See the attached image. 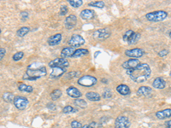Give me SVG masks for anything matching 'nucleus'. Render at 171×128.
<instances>
[{"instance_id":"obj_16","label":"nucleus","mask_w":171,"mask_h":128,"mask_svg":"<svg viewBox=\"0 0 171 128\" xmlns=\"http://www.w3.org/2000/svg\"><path fill=\"white\" fill-rule=\"evenodd\" d=\"M152 89L149 86H140L137 90V95L140 96H151Z\"/></svg>"},{"instance_id":"obj_7","label":"nucleus","mask_w":171,"mask_h":128,"mask_svg":"<svg viewBox=\"0 0 171 128\" xmlns=\"http://www.w3.org/2000/svg\"><path fill=\"white\" fill-rule=\"evenodd\" d=\"M49 67H64V68H67V67L69 66V62L68 61L67 58L63 57H59L56 58L54 60H52L48 63Z\"/></svg>"},{"instance_id":"obj_9","label":"nucleus","mask_w":171,"mask_h":128,"mask_svg":"<svg viewBox=\"0 0 171 128\" xmlns=\"http://www.w3.org/2000/svg\"><path fill=\"white\" fill-rule=\"evenodd\" d=\"M124 53L128 57L138 59L139 57H142L145 55V51L141 48H133L130 49V50H126Z\"/></svg>"},{"instance_id":"obj_33","label":"nucleus","mask_w":171,"mask_h":128,"mask_svg":"<svg viewBox=\"0 0 171 128\" xmlns=\"http://www.w3.org/2000/svg\"><path fill=\"white\" fill-rule=\"evenodd\" d=\"M77 112V109H74V107H72L70 105L65 106L64 108L63 109V114H73V113Z\"/></svg>"},{"instance_id":"obj_11","label":"nucleus","mask_w":171,"mask_h":128,"mask_svg":"<svg viewBox=\"0 0 171 128\" xmlns=\"http://www.w3.org/2000/svg\"><path fill=\"white\" fill-rule=\"evenodd\" d=\"M77 24V16L75 15H69L65 18L64 26L68 30L73 29Z\"/></svg>"},{"instance_id":"obj_40","label":"nucleus","mask_w":171,"mask_h":128,"mask_svg":"<svg viewBox=\"0 0 171 128\" xmlns=\"http://www.w3.org/2000/svg\"><path fill=\"white\" fill-rule=\"evenodd\" d=\"M168 54V50H166V49H163V50H162L161 51L158 52V56H159L160 57H166Z\"/></svg>"},{"instance_id":"obj_12","label":"nucleus","mask_w":171,"mask_h":128,"mask_svg":"<svg viewBox=\"0 0 171 128\" xmlns=\"http://www.w3.org/2000/svg\"><path fill=\"white\" fill-rule=\"evenodd\" d=\"M52 69V73L50 74V79L52 80H57L58 78H60L67 71V69L64 67H53Z\"/></svg>"},{"instance_id":"obj_31","label":"nucleus","mask_w":171,"mask_h":128,"mask_svg":"<svg viewBox=\"0 0 171 128\" xmlns=\"http://www.w3.org/2000/svg\"><path fill=\"white\" fill-rule=\"evenodd\" d=\"M68 3L71 5L73 8H79L83 4V1L82 0H68Z\"/></svg>"},{"instance_id":"obj_41","label":"nucleus","mask_w":171,"mask_h":128,"mask_svg":"<svg viewBox=\"0 0 171 128\" xmlns=\"http://www.w3.org/2000/svg\"><path fill=\"white\" fill-rule=\"evenodd\" d=\"M47 109H49L50 110L55 111L56 109H57V107H56L55 103H53V102H49L48 104H47Z\"/></svg>"},{"instance_id":"obj_42","label":"nucleus","mask_w":171,"mask_h":128,"mask_svg":"<svg viewBox=\"0 0 171 128\" xmlns=\"http://www.w3.org/2000/svg\"><path fill=\"white\" fill-rule=\"evenodd\" d=\"M6 54V51L4 48H0V60L2 61L4 57V56Z\"/></svg>"},{"instance_id":"obj_36","label":"nucleus","mask_w":171,"mask_h":128,"mask_svg":"<svg viewBox=\"0 0 171 128\" xmlns=\"http://www.w3.org/2000/svg\"><path fill=\"white\" fill-rule=\"evenodd\" d=\"M103 98H111L112 97V92L110 89H106L103 93V96H102Z\"/></svg>"},{"instance_id":"obj_23","label":"nucleus","mask_w":171,"mask_h":128,"mask_svg":"<svg viewBox=\"0 0 171 128\" xmlns=\"http://www.w3.org/2000/svg\"><path fill=\"white\" fill-rule=\"evenodd\" d=\"M140 37H141V34H140V33L134 32L133 33V35L130 37V38H129L128 40V42H127V43H128L129 45H135V44H137V43H138V41L139 40Z\"/></svg>"},{"instance_id":"obj_15","label":"nucleus","mask_w":171,"mask_h":128,"mask_svg":"<svg viewBox=\"0 0 171 128\" xmlns=\"http://www.w3.org/2000/svg\"><path fill=\"white\" fill-rule=\"evenodd\" d=\"M62 38H63V37H62L61 33H56L48 38L47 43L50 46H56L61 43Z\"/></svg>"},{"instance_id":"obj_1","label":"nucleus","mask_w":171,"mask_h":128,"mask_svg":"<svg viewBox=\"0 0 171 128\" xmlns=\"http://www.w3.org/2000/svg\"><path fill=\"white\" fill-rule=\"evenodd\" d=\"M126 73L135 83H143L151 77L152 69L147 63H140L134 68L126 70Z\"/></svg>"},{"instance_id":"obj_20","label":"nucleus","mask_w":171,"mask_h":128,"mask_svg":"<svg viewBox=\"0 0 171 128\" xmlns=\"http://www.w3.org/2000/svg\"><path fill=\"white\" fill-rule=\"evenodd\" d=\"M156 117L159 120H165L171 117V109H165L159 110L156 113Z\"/></svg>"},{"instance_id":"obj_46","label":"nucleus","mask_w":171,"mask_h":128,"mask_svg":"<svg viewBox=\"0 0 171 128\" xmlns=\"http://www.w3.org/2000/svg\"><path fill=\"white\" fill-rule=\"evenodd\" d=\"M102 82H104V84H107V80H105V79H103V80H102Z\"/></svg>"},{"instance_id":"obj_30","label":"nucleus","mask_w":171,"mask_h":128,"mask_svg":"<svg viewBox=\"0 0 171 128\" xmlns=\"http://www.w3.org/2000/svg\"><path fill=\"white\" fill-rule=\"evenodd\" d=\"M81 74V72L80 71H72V72H69L68 74H65L64 79L65 80H72L74 78H76L79 75Z\"/></svg>"},{"instance_id":"obj_43","label":"nucleus","mask_w":171,"mask_h":128,"mask_svg":"<svg viewBox=\"0 0 171 128\" xmlns=\"http://www.w3.org/2000/svg\"><path fill=\"white\" fill-rule=\"evenodd\" d=\"M165 126L167 128H171V120L165 122Z\"/></svg>"},{"instance_id":"obj_34","label":"nucleus","mask_w":171,"mask_h":128,"mask_svg":"<svg viewBox=\"0 0 171 128\" xmlns=\"http://www.w3.org/2000/svg\"><path fill=\"white\" fill-rule=\"evenodd\" d=\"M24 57V53H23V51H18V52H16L15 54L13 55V57H12V59H13V61L15 62H18L20 60H22Z\"/></svg>"},{"instance_id":"obj_21","label":"nucleus","mask_w":171,"mask_h":128,"mask_svg":"<svg viewBox=\"0 0 171 128\" xmlns=\"http://www.w3.org/2000/svg\"><path fill=\"white\" fill-rule=\"evenodd\" d=\"M74 51H75V49L72 48L70 46L64 47L61 51V57L63 58L73 57V55H74Z\"/></svg>"},{"instance_id":"obj_37","label":"nucleus","mask_w":171,"mask_h":128,"mask_svg":"<svg viewBox=\"0 0 171 128\" xmlns=\"http://www.w3.org/2000/svg\"><path fill=\"white\" fill-rule=\"evenodd\" d=\"M68 7L66 6V5H63V6H62L60 8V11H59V15L60 16H65L67 13H68Z\"/></svg>"},{"instance_id":"obj_18","label":"nucleus","mask_w":171,"mask_h":128,"mask_svg":"<svg viewBox=\"0 0 171 128\" xmlns=\"http://www.w3.org/2000/svg\"><path fill=\"white\" fill-rule=\"evenodd\" d=\"M80 17L81 19L86 20V21L93 19L94 11L90 10V9H86V10H81V13H80Z\"/></svg>"},{"instance_id":"obj_19","label":"nucleus","mask_w":171,"mask_h":128,"mask_svg":"<svg viewBox=\"0 0 171 128\" xmlns=\"http://www.w3.org/2000/svg\"><path fill=\"white\" fill-rule=\"evenodd\" d=\"M116 91L119 93L120 95H123V96H128L131 93L130 88L128 86L124 85V84H121L119 86H116Z\"/></svg>"},{"instance_id":"obj_10","label":"nucleus","mask_w":171,"mask_h":128,"mask_svg":"<svg viewBox=\"0 0 171 128\" xmlns=\"http://www.w3.org/2000/svg\"><path fill=\"white\" fill-rule=\"evenodd\" d=\"M111 32L109 28H102L96 30L95 32L93 33L94 38H96L98 40H103V39H106L110 36Z\"/></svg>"},{"instance_id":"obj_3","label":"nucleus","mask_w":171,"mask_h":128,"mask_svg":"<svg viewBox=\"0 0 171 128\" xmlns=\"http://www.w3.org/2000/svg\"><path fill=\"white\" fill-rule=\"evenodd\" d=\"M168 17V13L164 10H158V11H153V12L147 13L145 15V18L147 21L151 22H163Z\"/></svg>"},{"instance_id":"obj_29","label":"nucleus","mask_w":171,"mask_h":128,"mask_svg":"<svg viewBox=\"0 0 171 128\" xmlns=\"http://www.w3.org/2000/svg\"><path fill=\"white\" fill-rule=\"evenodd\" d=\"M89 6L93 7V8H98V9H103L105 6V3L103 1H94V2H91L88 4Z\"/></svg>"},{"instance_id":"obj_27","label":"nucleus","mask_w":171,"mask_h":128,"mask_svg":"<svg viewBox=\"0 0 171 128\" xmlns=\"http://www.w3.org/2000/svg\"><path fill=\"white\" fill-rule=\"evenodd\" d=\"M18 90L20 91H23V92L31 93L33 91V87L31 86L26 85V84L22 83L18 86Z\"/></svg>"},{"instance_id":"obj_32","label":"nucleus","mask_w":171,"mask_h":128,"mask_svg":"<svg viewBox=\"0 0 171 128\" xmlns=\"http://www.w3.org/2000/svg\"><path fill=\"white\" fill-rule=\"evenodd\" d=\"M74 105L78 106L79 108H81V109H84L87 107V102L83 99H81V98H78V99L74 100Z\"/></svg>"},{"instance_id":"obj_48","label":"nucleus","mask_w":171,"mask_h":128,"mask_svg":"<svg viewBox=\"0 0 171 128\" xmlns=\"http://www.w3.org/2000/svg\"><path fill=\"white\" fill-rule=\"evenodd\" d=\"M169 76L171 77V71H170V73H169Z\"/></svg>"},{"instance_id":"obj_38","label":"nucleus","mask_w":171,"mask_h":128,"mask_svg":"<svg viewBox=\"0 0 171 128\" xmlns=\"http://www.w3.org/2000/svg\"><path fill=\"white\" fill-rule=\"evenodd\" d=\"M71 128H81L82 125L81 124V122H79L78 121H73L70 124Z\"/></svg>"},{"instance_id":"obj_47","label":"nucleus","mask_w":171,"mask_h":128,"mask_svg":"<svg viewBox=\"0 0 171 128\" xmlns=\"http://www.w3.org/2000/svg\"><path fill=\"white\" fill-rule=\"evenodd\" d=\"M168 36H169V38H171V31H170V32H169V33H168Z\"/></svg>"},{"instance_id":"obj_25","label":"nucleus","mask_w":171,"mask_h":128,"mask_svg":"<svg viewBox=\"0 0 171 128\" xmlns=\"http://www.w3.org/2000/svg\"><path fill=\"white\" fill-rule=\"evenodd\" d=\"M29 32H30V27H22L21 28H19L16 31V35L20 37V38H23L25 35H27Z\"/></svg>"},{"instance_id":"obj_5","label":"nucleus","mask_w":171,"mask_h":128,"mask_svg":"<svg viewBox=\"0 0 171 128\" xmlns=\"http://www.w3.org/2000/svg\"><path fill=\"white\" fill-rule=\"evenodd\" d=\"M86 41H85L84 38L80 34H73L68 41V45L72 48H79L82 45H84Z\"/></svg>"},{"instance_id":"obj_44","label":"nucleus","mask_w":171,"mask_h":128,"mask_svg":"<svg viewBox=\"0 0 171 128\" xmlns=\"http://www.w3.org/2000/svg\"><path fill=\"white\" fill-rule=\"evenodd\" d=\"M81 128H91V127H90V126H89V124H88V125L82 126V127Z\"/></svg>"},{"instance_id":"obj_45","label":"nucleus","mask_w":171,"mask_h":128,"mask_svg":"<svg viewBox=\"0 0 171 128\" xmlns=\"http://www.w3.org/2000/svg\"><path fill=\"white\" fill-rule=\"evenodd\" d=\"M98 54H100V52H99V51H97V52L95 53V56H94V57H98L97 55H98Z\"/></svg>"},{"instance_id":"obj_26","label":"nucleus","mask_w":171,"mask_h":128,"mask_svg":"<svg viewBox=\"0 0 171 128\" xmlns=\"http://www.w3.org/2000/svg\"><path fill=\"white\" fill-rule=\"evenodd\" d=\"M51 98L53 101H57L62 96V91L60 89H54L50 94Z\"/></svg>"},{"instance_id":"obj_13","label":"nucleus","mask_w":171,"mask_h":128,"mask_svg":"<svg viewBox=\"0 0 171 128\" xmlns=\"http://www.w3.org/2000/svg\"><path fill=\"white\" fill-rule=\"evenodd\" d=\"M140 64V62H139V59H133V58H130L128 60H127L123 63V67L124 69H132V68H134L137 66H139Z\"/></svg>"},{"instance_id":"obj_6","label":"nucleus","mask_w":171,"mask_h":128,"mask_svg":"<svg viewBox=\"0 0 171 128\" xmlns=\"http://www.w3.org/2000/svg\"><path fill=\"white\" fill-rule=\"evenodd\" d=\"M14 105L18 110L23 111L24 109H26V108L28 105V99L23 96H16L15 99H14Z\"/></svg>"},{"instance_id":"obj_17","label":"nucleus","mask_w":171,"mask_h":128,"mask_svg":"<svg viewBox=\"0 0 171 128\" xmlns=\"http://www.w3.org/2000/svg\"><path fill=\"white\" fill-rule=\"evenodd\" d=\"M152 86L154 87L155 89H164L165 86H166V81L161 77H157L152 82Z\"/></svg>"},{"instance_id":"obj_39","label":"nucleus","mask_w":171,"mask_h":128,"mask_svg":"<svg viewBox=\"0 0 171 128\" xmlns=\"http://www.w3.org/2000/svg\"><path fill=\"white\" fill-rule=\"evenodd\" d=\"M20 16H21V18L23 21H25L28 18L29 14L28 12H27V11H22V12L20 13Z\"/></svg>"},{"instance_id":"obj_24","label":"nucleus","mask_w":171,"mask_h":128,"mask_svg":"<svg viewBox=\"0 0 171 128\" xmlns=\"http://www.w3.org/2000/svg\"><path fill=\"white\" fill-rule=\"evenodd\" d=\"M89 54V51L87 49H76L74 51L73 57H86Z\"/></svg>"},{"instance_id":"obj_35","label":"nucleus","mask_w":171,"mask_h":128,"mask_svg":"<svg viewBox=\"0 0 171 128\" xmlns=\"http://www.w3.org/2000/svg\"><path fill=\"white\" fill-rule=\"evenodd\" d=\"M133 30H128L125 33H124V35H123V40L125 42H128V40L129 38H130V37L133 35Z\"/></svg>"},{"instance_id":"obj_22","label":"nucleus","mask_w":171,"mask_h":128,"mask_svg":"<svg viewBox=\"0 0 171 128\" xmlns=\"http://www.w3.org/2000/svg\"><path fill=\"white\" fill-rule=\"evenodd\" d=\"M86 97L91 102H98L101 100V96L98 93L94 92V91H89L86 93Z\"/></svg>"},{"instance_id":"obj_4","label":"nucleus","mask_w":171,"mask_h":128,"mask_svg":"<svg viewBox=\"0 0 171 128\" xmlns=\"http://www.w3.org/2000/svg\"><path fill=\"white\" fill-rule=\"evenodd\" d=\"M97 83V78L95 76H93V75H89V74L80 77L77 80L78 85L83 87H92L95 86Z\"/></svg>"},{"instance_id":"obj_8","label":"nucleus","mask_w":171,"mask_h":128,"mask_svg":"<svg viewBox=\"0 0 171 128\" xmlns=\"http://www.w3.org/2000/svg\"><path fill=\"white\" fill-rule=\"evenodd\" d=\"M115 128H129L131 122L125 115H119L115 121Z\"/></svg>"},{"instance_id":"obj_28","label":"nucleus","mask_w":171,"mask_h":128,"mask_svg":"<svg viewBox=\"0 0 171 128\" xmlns=\"http://www.w3.org/2000/svg\"><path fill=\"white\" fill-rule=\"evenodd\" d=\"M15 96H14L12 93L10 92H4L3 94V96H2V97H3V99L4 102H14V99H15Z\"/></svg>"},{"instance_id":"obj_14","label":"nucleus","mask_w":171,"mask_h":128,"mask_svg":"<svg viewBox=\"0 0 171 128\" xmlns=\"http://www.w3.org/2000/svg\"><path fill=\"white\" fill-rule=\"evenodd\" d=\"M66 92L68 94V96L69 97H71V98H75V99H78V98H80L81 96H82V94L81 92L79 91L78 88L74 86H69L68 89L66 90Z\"/></svg>"},{"instance_id":"obj_2","label":"nucleus","mask_w":171,"mask_h":128,"mask_svg":"<svg viewBox=\"0 0 171 128\" xmlns=\"http://www.w3.org/2000/svg\"><path fill=\"white\" fill-rule=\"evenodd\" d=\"M36 66H37V62H33L29 65L25 72V74L23 75V80H29V81L37 80L46 75L47 70L43 64H41L39 67H36Z\"/></svg>"}]
</instances>
